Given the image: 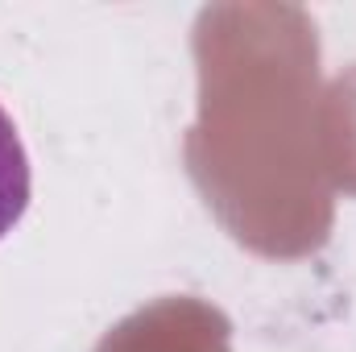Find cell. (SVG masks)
Wrapping results in <instances>:
<instances>
[{
  "instance_id": "1",
  "label": "cell",
  "mask_w": 356,
  "mask_h": 352,
  "mask_svg": "<svg viewBox=\"0 0 356 352\" xmlns=\"http://www.w3.org/2000/svg\"><path fill=\"white\" fill-rule=\"evenodd\" d=\"M29 191H33V175H29L25 141L17 133L13 116L0 108V241L21 224V216L29 207Z\"/></svg>"
}]
</instances>
